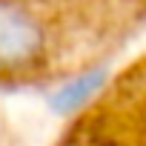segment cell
Listing matches in <instances>:
<instances>
[{
    "mask_svg": "<svg viewBox=\"0 0 146 146\" xmlns=\"http://www.w3.org/2000/svg\"><path fill=\"white\" fill-rule=\"evenodd\" d=\"M146 26V0H0V89L63 86Z\"/></svg>",
    "mask_w": 146,
    "mask_h": 146,
    "instance_id": "cell-1",
    "label": "cell"
},
{
    "mask_svg": "<svg viewBox=\"0 0 146 146\" xmlns=\"http://www.w3.org/2000/svg\"><path fill=\"white\" fill-rule=\"evenodd\" d=\"M54 146H146V54L80 109Z\"/></svg>",
    "mask_w": 146,
    "mask_h": 146,
    "instance_id": "cell-2",
    "label": "cell"
},
{
    "mask_svg": "<svg viewBox=\"0 0 146 146\" xmlns=\"http://www.w3.org/2000/svg\"><path fill=\"white\" fill-rule=\"evenodd\" d=\"M0 146H26L23 137L15 132V126H12L9 115L3 112V106H0Z\"/></svg>",
    "mask_w": 146,
    "mask_h": 146,
    "instance_id": "cell-3",
    "label": "cell"
}]
</instances>
